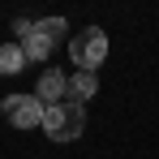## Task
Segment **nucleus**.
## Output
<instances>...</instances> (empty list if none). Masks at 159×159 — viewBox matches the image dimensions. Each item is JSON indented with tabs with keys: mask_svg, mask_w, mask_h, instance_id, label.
I'll return each instance as SVG.
<instances>
[{
	"mask_svg": "<svg viewBox=\"0 0 159 159\" xmlns=\"http://www.w3.org/2000/svg\"><path fill=\"white\" fill-rule=\"evenodd\" d=\"M82 129H86L82 103L60 99V103H52L48 112H43V133H48L52 142H73V138H82Z\"/></svg>",
	"mask_w": 159,
	"mask_h": 159,
	"instance_id": "1",
	"label": "nucleus"
},
{
	"mask_svg": "<svg viewBox=\"0 0 159 159\" xmlns=\"http://www.w3.org/2000/svg\"><path fill=\"white\" fill-rule=\"evenodd\" d=\"M65 34H69V22H65V17H43V22H34L30 39H22L26 60H48V56L60 48V39H65Z\"/></svg>",
	"mask_w": 159,
	"mask_h": 159,
	"instance_id": "2",
	"label": "nucleus"
},
{
	"mask_svg": "<svg viewBox=\"0 0 159 159\" xmlns=\"http://www.w3.org/2000/svg\"><path fill=\"white\" fill-rule=\"evenodd\" d=\"M69 56H73L78 69H90V73H95V69L103 65V56H107V34L99 26H86L82 34L69 39Z\"/></svg>",
	"mask_w": 159,
	"mask_h": 159,
	"instance_id": "3",
	"label": "nucleus"
},
{
	"mask_svg": "<svg viewBox=\"0 0 159 159\" xmlns=\"http://www.w3.org/2000/svg\"><path fill=\"white\" fill-rule=\"evenodd\" d=\"M0 112L17 129H43V112L48 107L39 103V95H9V99H0Z\"/></svg>",
	"mask_w": 159,
	"mask_h": 159,
	"instance_id": "4",
	"label": "nucleus"
},
{
	"mask_svg": "<svg viewBox=\"0 0 159 159\" xmlns=\"http://www.w3.org/2000/svg\"><path fill=\"white\" fill-rule=\"evenodd\" d=\"M65 90H69V78H65V73H60V69H43V78H39V90H34V95H39V103H60V99H65Z\"/></svg>",
	"mask_w": 159,
	"mask_h": 159,
	"instance_id": "5",
	"label": "nucleus"
},
{
	"mask_svg": "<svg viewBox=\"0 0 159 159\" xmlns=\"http://www.w3.org/2000/svg\"><path fill=\"white\" fill-rule=\"evenodd\" d=\"M95 90H99V78H95L90 69H78V73L69 78V90H65V99H69V103H86Z\"/></svg>",
	"mask_w": 159,
	"mask_h": 159,
	"instance_id": "6",
	"label": "nucleus"
},
{
	"mask_svg": "<svg viewBox=\"0 0 159 159\" xmlns=\"http://www.w3.org/2000/svg\"><path fill=\"white\" fill-rule=\"evenodd\" d=\"M22 65H26L22 43H4L0 48V73H22Z\"/></svg>",
	"mask_w": 159,
	"mask_h": 159,
	"instance_id": "7",
	"label": "nucleus"
},
{
	"mask_svg": "<svg viewBox=\"0 0 159 159\" xmlns=\"http://www.w3.org/2000/svg\"><path fill=\"white\" fill-rule=\"evenodd\" d=\"M30 30H34L30 17H17V22H13V34H17V39H30Z\"/></svg>",
	"mask_w": 159,
	"mask_h": 159,
	"instance_id": "8",
	"label": "nucleus"
}]
</instances>
